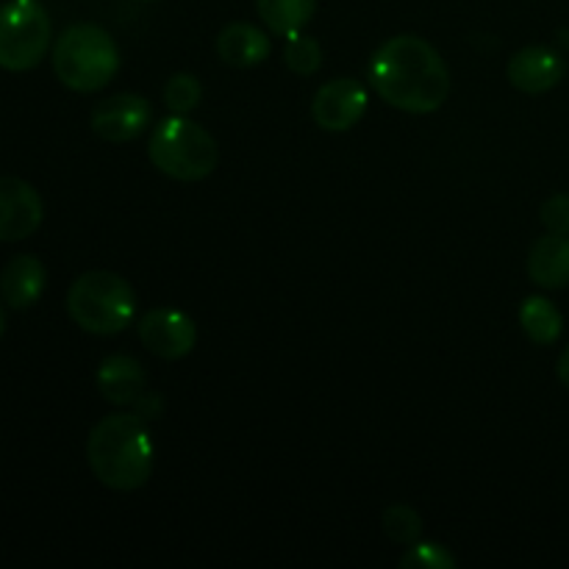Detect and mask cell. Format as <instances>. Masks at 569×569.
<instances>
[{"mask_svg":"<svg viewBox=\"0 0 569 569\" xmlns=\"http://www.w3.org/2000/svg\"><path fill=\"white\" fill-rule=\"evenodd\" d=\"M520 326L533 345H553L559 342L561 331H565V317L553 300L531 295L520 306Z\"/></svg>","mask_w":569,"mask_h":569,"instance_id":"obj_16","label":"cell"},{"mask_svg":"<svg viewBox=\"0 0 569 569\" xmlns=\"http://www.w3.org/2000/svg\"><path fill=\"white\" fill-rule=\"evenodd\" d=\"M50 17L37 0L0 6V67L9 72L33 70L50 48Z\"/></svg>","mask_w":569,"mask_h":569,"instance_id":"obj_6","label":"cell"},{"mask_svg":"<svg viewBox=\"0 0 569 569\" xmlns=\"http://www.w3.org/2000/svg\"><path fill=\"white\" fill-rule=\"evenodd\" d=\"M459 561L450 553L448 548L433 542H420L417 539L415 545H409V550L400 559V567L403 569H453Z\"/></svg>","mask_w":569,"mask_h":569,"instance_id":"obj_21","label":"cell"},{"mask_svg":"<svg viewBox=\"0 0 569 569\" xmlns=\"http://www.w3.org/2000/svg\"><path fill=\"white\" fill-rule=\"evenodd\" d=\"M203 100V87L192 72H176L164 87V103L170 114H189Z\"/></svg>","mask_w":569,"mask_h":569,"instance_id":"obj_20","label":"cell"},{"mask_svg":"<svg viewBox=\"0 0 569 569\" xmlns=\"http://www.w3.org/2000/svg\"><path fill=\"white\" fill-rule=\"evenodd\" d=\"M153 120V109H150L148 100L142 94L133 92H120L103 98L89 114V126L98 133L103 142L122 144L131 142V139L142 137L144 128Z\"/></svg>","mask_w":569,"mask_h":569,"instance_id":"obj_7","label":"cell"},{"mask_svg":"<svg viewBox=\"0 0 569 569\" xmlns=\"http://www.w3.org/2000/svg\"><path fill=\"white\" fill-rule=\"evenodd\" d=\"M139 339L159 359L178 361L194 350L198 326L178 309H153L139 320Z\"/></svg>","mask_w":569,"mask_h":569,"instance_id":"obj_9","label":"cell"},{"mask_svg":"<svg viewBox=\"0 0 569 569\" xmlns=\"http://www.w3.org/2000/svg\"><path fill=\"white\" fill-rule=\"evenodd\" d=\"M67 315L81 331L94 333V337H114L133 322L137 295L131 283L117 272H83L67 292Z\"/></svg>","mask_w":569,"mask_h":569,"instance_id":"obj_5","label":"cell"},{"mask_svg":"<svg viewBox=\"0 0 569 569\" xmlns=\"http://www.w3.org/2000/svg\"><path fill=\"white\" fill-rule=\"evenodd\" d=\"M120 70V48L109 31L92 22H76L53 44V72L72 92H100Z\"/></svg>","mask_w":569,"mask_h":569,"instance_id":"obj_3","label":"cell"},{"mask_svg":"<svg viewBox=\"0 0 569 569\" xmlns=\"http://www.w3.org/2000/svg\"><path fill=\"white\" fill-rule=\"evenodd\" d=\"M270 50V37L259 26H250V22H231L217 37V56L228 67H237V70L261 64V61H267Z\"/></svg>","mask_w":569,"mask_h":569,"instance_id":"obj_15","label":"cell"},{"mask_svg":"<svg viewBox=\"0 0 569 569\" xmlns=\"http://www.w3.org/2000/svg\"><path fill=\"white\" fill-rule=\"evenodd\" d=\"M370 81L378 98L406 114H431L450 94V70L428 39L400 33L372 53Z\"/></svg>","mask_w":569,"mask_h":569,"instance_id":"obj_1","label":"cell"},{"mask_svg":"<svg viewBox=\"0 0 569 569\" xmlns=\"http://www.w3.org/2000/svg\"><path fill=\"white\" fill-rule=\"evenodd\" d=\"M315 9L317 0H256V11L267 31L283 39L303 31L315 17Z\"/></svg>","mask_w":569,"mask_h":569,"instance_id":"obj_17","label":"cell"},{"mask_svg":"<svg viewBox=\"0 0 569 569\" xmlns=\"http://www.w3.org/2000/svg\"><path fill=\"white\" fill-rule=\"evenodd\" d=\"M148 159L153 161L161 176L181 183H194L217 170L220 148L203 126L189 120L187 114H170L150 133Z\"/></svg>","mask_w":569,"mask_h":569,"instance_id":"obj_4","label":"cell"},{"mask_svg":"<svg viewBox=\"0 0 569 569\" xmlns=\"http://www.w3.org/2000/svg\"><path fill=\"white\" fill-rule=\"evenodd\" d=\"M528 278L542 289L569 287V233L539 237L528 250Z\"/></svg>","mask_w":569,"mask_h":569,"instance_id":"obj_13","label":"cell"},{"mask_svg":"<svg viewBox=\"0 0 569 569\" xmlns=\"http://www.w3.org/2000/svg\"><path fill=\"white\" fill-rule=\"evenodd\" d=\"M87 461L94 478L114 492H137L153 476L156 445L144 417L109 415L89 431Z\"/></svg>","mask_w":569,"mask_h":569,"instance_id":"obj_2","label":"cell"},{"mask_svg":"<svg viewBox=\"0 0 569 569\" xmlns=\"http://www.w3.org/2000/svg\"><path fill=\"white\" fill-rule=\"evenodd\" d=\"M556 376H559V381L569 389V345L565 348V353L559 356V365H556Z\"/></svg>","mask_w":569,"mask_h":569,"instance_id":"obj_24","label":"cell"},{"mask_svg":"<svg viewBox=\"0 0 569 569\" xmlns=\"http://www.w3.org/2000/svg\"><path fill=\"white\" fill-rule=\"evenodd\" d=\"M148 376L131 356H106L98 367V392L111 406H133L144 395Z\"/></svg>","mask_w":569,"mask_h":569,"instance_id":"obj_12","label":"cell"},{"mask_svg":"<svg viewBox=\"0 0 569 569\" xmlns=\"http://www.w3.org/2000/svg\"><path fill=\"white\" fill-rule=\"evenodd\" d=\"M133 409H137L139 417H153L156 420V417H161V411H164V400L156 392H148V389H144V395L133 403Z\"/></svg>","mask_w":569,"mask_h":569,"instance_id":"obj_23","label":"cell"},{"mask_svg":"<svg viewBox=\"0 0 569 569\" xmlns=\"http://www.w3.org/2000/svg\"><path fill=\"white\" fill-rule=\"evenodd\" d=\"M567 64L559 50L548 44H528L517 50L506 67V78L515 89L526 94H545L565 81Z\"/></svg>","mask_w":569,"mask_h":569,"instance_id":"obj_11","label":"cell"},{"mask_svg":"<svg viewBox=\"0 0 569 569\" xmlns=\"http://www.w3.org/2000/svg\"><path fill=\"white\" fill-rule=\"evenodd\" d=\"M539 217L550 233H569V194H553L545 200Z\"/></svg>","mask_w":569,"mask_h":569,"instance_id":"obj_22","label":"cell"},{"mask_svg":"<svg viewBox=\"0 0 569 569\" xmlns=\"http://www.w3.org/2000/svg\"><path fill=\"white\" fill-rule=\"evenodd\" d=\"M48 270L37 256H14L0 272V298L11 309H28L44 292Z\"/></svg>","mask_w":569,"mask_h":569,"instance_id":"obj_14","label":"cell"},{"mask_svg":"<svg viewBox=\"0 0 569 569\" xmlns=\"http://www.w3.org/2000/svg\"><path fill=\"white\" fill-rule=\"evenodd\" d=\"M3 333H6V311L3 306H0V339H3Z\"/></svg>","mask_w":569,"mask_h":569,"instance_id":"obj_25","label":"cell"},{"mask_svg":"<svg viewBox=\"0 0 569 569\" xmlns=\"http://www.w3.org/2000/svg\"><path fill=\"white\" fill-rule=\"evenodd\" d=\"M381 526H383V533H387L395 545H406V548H409V545H415L417 539H420L422 517L420 511L411 509V506L392 503L387 511H383Z\"/></svg>","mask_w":569,"mask_h":569,"instance_id":"obj_19","label":"cell"},{"mask_svg":"<svg viewBox=\"0 0 569 569\" xmlns=\"http://www.w3.org/2000/svg\"><path fill=\"white\" fill-rule=\"evenodd\" d=\"M44 206L37 189L14 176H0V242H20L42 226Z\"/></svg>","mask_w":569,"mask_h":569,"instance_id":"obj_10","label":"cell"},{"mask_svg":"<svg viewBox=\"0 0 569 569\" xmlns=\"http://www.w3.org/2000/svg\"><path fill=\"white\" fill-rule=\"evenodd\" d=\"M370 94L353 78H333V81L322 83L317 89L315 100H311V117L322 131L342 133L359 126L365 117Z\"/></svg>","mask_w":569,"mask_h":569,"instance_id":"obj_8","label":"cell"},{"mask_svg":"<svg viewBox=\"0 0 569 569\" xmlns=\"http://www.w3.org/2000/svg\"><path fill=\"white\" fill-rule=\"evenodd\" d=\"M283 64L295 72V76H315L322 67V48L315 37L306 31L287 37L283 44Z\"/></svg>","mask_w":569,"mask_h":569,"instance_id":"obj_18","label":"cell"}]
</instances>
